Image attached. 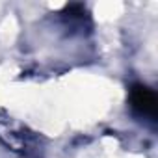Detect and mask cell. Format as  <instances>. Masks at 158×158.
<instances>
[{"label":"cell","mask_w":158,"mask_h":158,"mask_svg":"<svg viewBox=\"0 0 158 158\" xmlns=\"http://www.w3.org/2000/svg\"><path fill=\"white\" fill-rule=\"evenodd\" d=\"M130 106L139 115H145V117L154 119L156 117V112H158L156 93L152 89H149L147 86L138 84V86H134L130 89Z\"/></svg>","instance_id":"obj_1"}]
</instances>
